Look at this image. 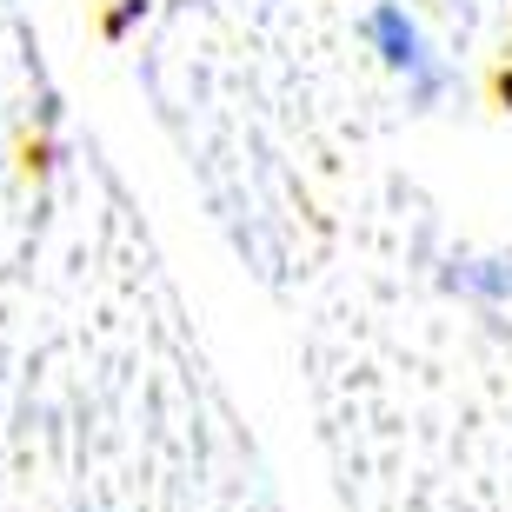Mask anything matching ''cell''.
I'll return each mask as SVG.
<instances>
[{
	"mask_svg": "<svg viewBox=\"0 0 512 512\" xmlns=\"http://www.w3.org/2000/svg\"><path fill=\"white\" fill-rule=\"evenodd\" d=\"M366 40H373V54H380L399 80H406V94H413L419 107H433V100L446 94V67L426 54L419 27L399 14V7H373V14H366Z\"/></svg>",
	"mask_w": 512,
	"mask_h": 512,
	"instance_id": "cell-1",
	"label": "cell"
},
{
	"mask_svg": "<svg viewBox=\"0 0 512 512\" xmlns=\"http://www.w3.org/2000/svg\"><path fill=\"white\" fill-rule=\"evenodd\" d=\"M493 107H506V114H512V60H499V67H493Z\"/></svg>",
	"mask_w": 512,
	"mask_h": 512,
	"instance_id": "cell-3",
	"label": "cell"
},
{
	"mask_svg": "<svg viewBox=\"0 0 512 512\" xmlns=\"http://www.w3.org/2000/svg\"><path fill=\"white\" fill-rule=\"evenodd\" d=\"M133 14H140V0H120V7H107V14H100V34H107V40H120Z\"/></svg>",
	"mask_w": 512,
	"mask_h": 512,
	"instance_id": "cell-2",
	"label": "cell"
}]
</instances>
